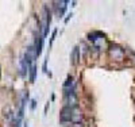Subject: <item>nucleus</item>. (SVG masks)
I'll return each mask as SVG.
<instances>
[{
  "label": "nucleus",
  "mask_w": 135,
  "mask_h": 127,
  "mask_svg": "<svg viewBox=\"0 0 135 127\" xmlns=\"http://www.w3.org/2000/svg\"><path fill=\"white\" fill-rule=\"evenodd\" d=\"M111 55H112V58H114V60L120 61L123 58V55H124V53H123V50L120 48H118V46H112V48H111Z\"/></svg>",
  "instance_id": "nucleus-1"
},
{
  "label": "nucleus",
  "mask_w": 135,
  "mask_h": 127,
  "mask_svg": "<svg viewBox=\"0 0 135 127\" xmlns=\"http://www.w3.org/2000/svg\"><path fill=\"white\" fill-rule=\"evenodd\" d=\"M89 39H91V41L95 43L96 49H97L99 43H104V35H101V34H99V32H93V34H91V35H89Z\"/></svg>",
  "instance_id": "nucleus-2"
},
{
  "label": "nucleus",
  "mask_w": 135,
  "mask_h": 127,
  "mask_svg": "<svg viewBox=\"0 0 135 127\" xmlns=\"http://www.w3.org/2000/svg\"><path fill=\"white\" fill-rule=\"evenodd\" d=\"M70 60H72V64L73 65H77L78 64V60H80V49H78V46L73 49L72 51V55H70Z\"/></svg>",
  "instance_id": "nucleus-3"
},
{
  "label": "nucleus",
  "mask_w": 135,
  "mask_h": 127,
  "mask_svg": "<svg viewBox=\"0 0 135 127\" xmlns=\"http://www.w3.org/2000/svg\"><path fill=\"white\" fill-rule=\"evenodd\" d=\"M66 4H69V2H58L57 3V15H58V18H61L62 15H64V12H65V10H66Z\"/></svg>",
  "instance_id": "nucleus-4"
},
{
  "label": "nucleus",
  "mask_w": 135,
  "mask_h": 127,
  "mask_svg": "<svg viewBox=\"0 0 135 127\" xmlns=\"http://www.w3.org/2000/svg\"><path fill=\"white\" fill-rule=\"evenodd\" d=\"M35 74H37V66H35V64H32L30 68V81L31 83L35 81Z\"/></svg>",
  "instance_id": "nucleus-5"
},
{
  "label": "nucleus",
  "mask_w": 135,
  "mask_h": 127,
  "mask_svg": "<svg viewBox=\"0 0 135 127\" xmlns=\"http://www.w3.org/2000/svg\"><path fill=\"white\" fill-rule=\"evenodd\" d=\"M35 106H37V101L35 100H31V110L35 108Z\"/></svg>",
  "instance_id": "nucleus-6"
}]
</instances>
